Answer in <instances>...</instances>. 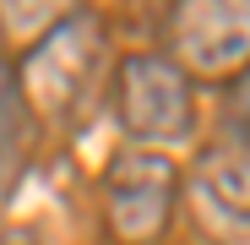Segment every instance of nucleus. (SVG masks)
<instances>
[{
  "instance_id": "39448f33",
  "label": "nucleus",
  "mask_w": 250,
  "mask_h": 245,
  "mask_svg": "<svg viewBox=\"0 0 250 245\" xmlns=\"http://www.w3.org/2000/svg\"><path fill=\"white\" fill-rule=\"evenodd\" d=\"M174 33H180V71L190 76V71H229V66H239L245 60V11L239 6H185L180 11V22H174Z\"/></svg>"
},
{
  "instance_id": "423d86ee",
  "label": "nucleus",
  "mask_w": 250,
  "mask_h": 245,
  "mask_svg": "<svg viewBox=\"0 0 250 245\" xmlns=\"http://www.w3.org/2000/svg\"><path fill=\"white\" fill-rule=\"evenodd\" d=\"M33 131H38V120H33V109L22 104L17 71L0 60V191L17 185L22 163H27V153H33Z\"/></svg>"
},
{
  "instance_id": "20e7f679",
  "label": "nucleus",
  "mask_w": 250,
  "mask_h": 245,
  "mask_svg": "<svg viewBox=\"0 0 250 245\" xmlns=\"http://www.w3.org/2000/svg\"><path fill=\"white\" fill-rule=\"evenodd\" d=\"M190 201L207 218V229L245 240V142H218L212 153H201L190 175Z\"/></svg>"
},
{
  "instance_id": "7ed1b4c3",
  "label": "nucleus",
  "mask_w": 250,
  "mask_h": 245,
  "mask_svg": "<svg viewBox=\"0 0 250 245\" xmlns=\"http://www.w3.org/2000/svg\"><path fill=\"white\" fill-rule=\"evenodd\" d=\"M98 49H104V27L93 17H65L55 22V33H44V44H38L27 60H22V104L38 114H55L65 120L71 109H82V98H87V76L98 66Z\"/></svg>"
},
{
  "instance_id": "f257e3e1",
  "label": "nucleus",
  "mask_w": 250,
  "mask_h": 245,
  "mask_svg": "<svg viewBox=\"0 0 250 245\" xmlns=\"http://www.w3.org/2000/svg\"><path fill=\"white\" fill-rule=\"evenodd\" d=\"M114 114L131 147L169 153L196 136V82L169 55H131L114 76Z\"/></svg>"
},
{
  "instance_id": "f03ea898",
  "label": "nucleus",
  "mask_w": 250,
  "mask_h": 245,
  "mask_svg": "<svg viewBox=\"0 0 250 245\" xmlns=\"http://www.w3.org/2000/svg\"><path fill=\"white\" fill-rule=\"evenodd\" d=\"M180 207V163L169 153L125 147L104 169V223L120 245H158Z\"/></svg>"
}]
</instances>
